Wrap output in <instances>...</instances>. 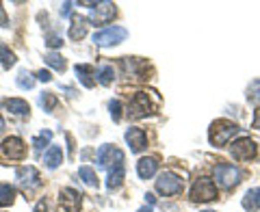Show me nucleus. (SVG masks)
Listing matches in <instances>:
<instances>
[{"label":"nucleus","mask_w":260,"mask_h":212,"mask_svg":"<svg viewBox=\"0 0 260 212\" xmlns=\"http://www.w3.org/2000/svg\"><path fill=\"white\" fill-rule=\"evenodd\" d=\"M80 201H83V195L74 189H63L59 193V203L65 212H78Z\"/></svg>","instance_id":"11"},{"label":"nucleus","mask_w":260,"mask_h":212,"mask_svg":"<svg viewBox=\"0 0 260 212\" xmlns=\"http://www.w3.org/2000/svg\"><path fill=\"white\" fill-rule=\"evenodd\" d=\"M46 63L50 65V67H54L56 72H65V59L61 54H56V52L46 54Z\"/></svg>","instance_id":"29"},{"label":"nucleus","mask_w":260,"mask_h":212,"mask_svg":"<svg viewBox=\"0 0 260 212\" xmlns=\"http://www.w3.org/2000/svg\"><path fill=\"white\" fill-rule=\"evenodd\" d=\"M15 199V189L9 184H0V208L3 206H11Z\"/></svg>","instance_id":"23"},{"label":"nucleus","mask_w":260,"mask_h":212,"mask_svg":"<svg viewBox=\"0 0 260 212\" xmlns=\"http://www.w3.org/2000/svg\"><path fill=\"white\" fill-rule=\"evenodd\" d=\"M124 178H126V169H124V165H119V167H115V169H109L107 189H109V191L119 189L121 182H124Z\"/></svg>","instance_id":"20"},{"label":"nucleus","mask_w":260,"mask_h":212,"mask_svg":"<svg viewBox=\"0 0 260 212\" xmlns=\"http://www.w3.org/2000/svg\"><path fill=\"white\" fill-rule=\"evenodd\" d=\"M204 212H215V210H204Z\"/></svg>","instance_id":"40"},{"label":"nucleus","mask_w":260,"mask_h":212,"mask_svg":"<svg viewBox=\"0 0 260 212\" xmlns=\"http://www.w3.org/2000/svg\"><path fill=\"white\" fill-rule=\"evenodd\" d=\"M213 178L217 182V186H221V189L230 191L234 189L239 182H241V169L234 167V165H228V162H223V165H217L215 171H213Z\"/></svg>","instance_id":"2"},{"label":"nucleus","mask_w":260,"mask_h":212,"mask_svg":"<svg viewBox=\"0 0 260 212\" xmlns=\"http://www.w3.org/2000/svg\"><path fill=\"white\" fill-rule=\"evenodd\" d=\"M243 208L245 212H258L260 210V189H249L243 197Z\"/></svg>","instance_id":"21"},{"label":"nucleus","mask_w":260,"mask_h":212,"mask_svg":"<svg viewBox=\"0 0 260 212\" xmlns=\"http://www.w3.org/2000/svg\"><path fill=\"white\" fill-rule=\"evenodd\" d=\"M46 44H48V48H61L63 46V39L59 35H48Z\"/></svg>","instance_id":"32"},{"label":"nucleus","mask_w":260,"mask_h":212,"mask_svg":"<svg viewBox=\"0 0 260 212\" xmlns=\"http://www.w3.org/2000/svg\"><path fill=\"white\" fill-rule=\"evenodd\" d=\"M109 111H111L113 121H119V119H121V102H119V100H113V102L109 104Z\"/></svg>","instance_id":"31"},{"label":"nucleus","mask_w":260,"mask_h":212,"mask_svg":"<svg viewBox=\"0 0 260 212\" xmlns=\"http://www.w3.org/2000/svg\"><path fill=\"white\" fill-rule=\"evenodd\" d=\"M113 78H115V69H113V65H102L100 69L95 72V80L104 87H109L113 83Z\"/></svg>","instance_id":"22"},{"label":"nucleus","mask_w":260,"mask_h":212,"mask_svg":"<svg viewBox=\"0 0 260 212\" xmlns=\"http://www.w3.org/2000/svg\"><path fill=\"white\" fill-rule=\"evenodd\" d=\"M95 160H98V167L102 169H115L119 165H124V152L113 148V145H102L95 154Z\"/></svg>","instance_id":"6"},{"label":"nucleus","mask_w":260,"mask_h":212,"mask_svg":"<svg viewBox=\"0 0 260 212\" xmlns=\"http://www.w3.org/2000/svg\"><path fill=\"white\" fill-rule=\"evenodd\" d=\"M78 178L83 180L87 186H95L98 189V175H95V171L91 167H80L78 169Z\"/></svg>","instance_id":"24"},{"label":"nucleus","mask_w":260,"mask_h":212,"mask_svg":"<svg viewBox=\"0 0 260 212\" xmlns=\"http://www.w3.org/2000/svg\"><path fill=\"white\" fill-rule=\"evenodd\" d=\"M137 212H152V208H150V206H145V208H139Z\"/></svg>","instance_id":"38"},{"label":"nucleus","mask_w":260,"mask_h":212,"mask_svg":"<svg viewBox=\"0 0 260 212\" xmlns=\"http://www.w3.org/2000/svg\"><path fill=\"white\" fill-rule=\"evenodd\" d=\"M35 212H52V210H50V203H48V199H42V201H39L37 206H35Z\"/></svg>","instance_id":"33"},{"label":"nucleus","mask_w":260,"mask_h":212,"mask_svg":"<svg viewBox=\"0 0 260 212\" xmlns=\"http://www.w3.org/2000/svg\"><path fill=\"white\" fill-rule=\"evenodd\" d=\"M50 138H52V132L50 130H44V132H39L35 138H32V145H35L37 152H42L46 145H50Z\"/></svg>","instance_id":"28"},{"label":"nucleus","mask_w":260,"mask_h":212,"mask_svg":"<svg viewBox=\"0 0 260 212\" xmlns=\"http://www.w3.org/2000/svg\"><path fill=\"white\" fill-rule=\"evenodd\" d=\"M247 97L251 102H254L256 106H260V80H254V83L249 85L247 89Z\"/></svg>","instance_id":"30"},{"label":"nucleus","mask_w":260,"mask_h":212,"mask_svg":"<svg viewBox=\"0 0 260 212\" xmlns=\"http://www.w3.org/2000/svg\"><path fill=\"white\" fill-rule=\"evenodd\" d=\"M191 199L193 201H213L217 199V186L210 178H200L195 180L193 189H191Z\"/></svg>","instance_id":"7"},{"label":"nucleus","mask_w":260,"mask_h":212,"mask_svg":"<svg viewBox=\"0 0 260 212\" xmlns=\"http://www.w3.org/2000/svg\"><path fill=\"white\" fill-rule=\"evenodd\" d=\"M128 37V30L124 26H109L102 28L93 35V44L100 48H109V46H117Z\"/></svg>","instance_id":"3"},{"label":"nucleus","mask_w":260,"mask_h":212,"mask_svg":"<svg viewBox=\"0 0 260 212\" xmlns=\"http://www.w3.org/2000/svg\"><path fill=\"white\" fill-rule=\"evenodd\" d=\"M39 106L46 111V113H52L54 111V106H56V95L50 93V91H46L39 95Z\"/></svg>","instance_id":"27"},{"label":"nucleus","mask_w":260,"mask_h":212,"mask_svg":"<svg viewBox=\"0 0 260 212\" xmlns=\"http://www.w3.org/2000/svg\"><path fill=\"white\" fill-rule=\"evenodd\" d=\"M44 162H46L48 169H56L63 162V150L59 148V145H50L48 152L44 154Z\"/></svg>","instance_id":"19"},{"label":"nucleus","mask_w":260,"mask_h":212,"mask_svg":"<svg viewBox=\"0 0 260 212\" xmlns=\"http://www.w3.org/2000/svg\"><path fill=\"white\" fill-rule=\"evenodd\" d=\"M3 130H5V119L0 117V132H3Z\"/></svg>","instance_id":"39"},{"label":"nucleus","mask_w":260,"mask_h":212,"mask_svg":"<svg viewBox=\"0 0 260 212\" xmlns=\"http://www.w3.org/2000/svg\"><path fill=\"white\" fill-rule=\"evenodd\" d=\"M72 7H74V3H63L61 5V18H68V15H70V11H72Z\"/></svg>","instance_id":"35"},{"label":"nucleus","mask_w":260,"mask_h":212,"mask_svg":"<svg viewBox=\"0 0 260 212\" xmlns=\"http://www.w3.org/2000/svg\"><path fill=\"white\" fill-rule=\"evenodd\" d=\"M0 63H3L5 69H11L13 65H15V54L5 44H0Z\"/></svg>","instance_id":"25"},{"label":"nucleus","mask_w":260,"mask_h":212,"mask_svg":"<svg viewBox=\"0 0 260 212\" xmlns=\"http://www.w3.org/2000/svg\"><path fill=\"white\" fill-rule=\"evenodd\" d=\"M239 126L234 121H228V119H217L213 121V126L208 130V138L215 148H223V145L230 143V138L234 134H239Z\"/></svg>","instance_id":"1"},{"label":"nucleus","mask_w":260,"mask_h":212,"mask_svg":"<svg viewBox=\"0 0 260 212\" xmlns=\"http://www.w3.org/2000/svg\"><path fill=\"white\" fill-rule=\"evenodd\" d=\"M126 143L130 145V150L133 152H141L145 148V143H148V136L141 128H128L126 130Z\"/></svg>","instance_id":"14"},{"label":"nucleus","mask_w":260,"mask_h":212,"mask_svg":"<svg viewBox=\"0 0 260 212\" xmlns=\"http://www.w3.org/2000/svg\"><path fill=\"white\" fill-rule=\"evenodd\" d=\"M145 201H148L150 206H152V203H154V195H150V193H148V195H145Z\"/></svg>","instance_id":"37"},{"label":"nucleus","mask_w":260,"mask_h":212,"mask_svg":"<svg viewBox=\"0 0 260 212\" xmlns=\"http://www.w3.org/2000/svg\"><path fill=\"white\" fill-rule=\"evenodd\" d=\"M119 65H121V69H124L126 76H137V78H143L141 74H143V69L148 67L145 61L135 59V56H124V59L119 61Z\"/></svg>","instance_id":"13"},{"label":"nucleus","mask_w":260,"mask_h":212,"mask_svg":"<svg viewBox=\"0 0 260 212\" xmlns=\"http://www.w3.org/2000/svg\"><path fill=\"white\" fill-rule=\"evenodd\" d=\"M3 109H7L13 115H28L30 113V106L28 102L18 100V97H9V100H3Z\"/></svg>","instance_id":"17"},{"label":"nucleus","mask_w":260,"mask_h":212,"mask_svg":"<svg viewBox=\"0 0 260 212\" xmlns=\"http://www.w3.org/2000/svg\"><path fill=\"white\" fill-rule=\"evenodd\" d=\"M113 15H115V5L113 3H98L95 9L91 11V15H89V20L93 24H107Z\"/></svg>","instance_id":"12"},{"label":"nucleus","mask_w":260,"mask_h":212,"mask_svg":"<svg viewBox=\"0 0 260 212\" xmlns=\"http://www.w3.org/2000/svg\"><path fill=\"white\" fill-rule=\"evenodd\" d=\"M152 113V104H150V95L148 93H137L133 97V102H130V111H128V115H133L135 119H139V117H148Z\"/></svg>","instance_id":"10"},{"label":"nucleus","mask_w":260,"mask_h":212,"mask_svg":"<svg viewBox=\"0 0 260 212\" xmlns=\"http://www.w3.org/2000/svg\"><path fill=\"white\" fill-rule=\"evenodd\" d=\"M182 189H184L182 178L178 173H174V171H165V173H160L158 180H156V191L160 195H165V197L182 193Z\"/></svg>","instance_id":"5"},{"label":"nucleus","mask_w":260,"mask_h":212,"mask_svg":"<svg viewBox=\"0 0 260 212\" xmlns=\"http://www.w3.org/2000/svg\"><path fill=\"white\" fill-rule=\"evenodd\" d=\"M15 83H18V87H20V89H26V91H28V89L35 87V76H32L30 72L22 69L20 74H18V78H15Z\"/></svg>","instance_id":"26"},{"label":"nucleus","mask_w":260,"mask_h":212,"mask_svg":"<svg viewBox=\"0 0 260 212\" xmlns=\"http://www.w3.org/2000/svg\"><path fill=\"white\" fill-rule=\"evenodd\" d=\"M158 169V160L150 156V158H141L139 162H137V173H139L141 180H148V178H152L154 173H156Z\"/></svg>","instance_id":"16"},{"label":"nucleus","mask_w":260,"mask_h":212,"mask_svg":"<svg viewBox=\"0 0 260 212\" xmlns=\"http://www.w3.org/2000/svg\"><path fill=\"white\" fill-rule=\"evenodd\" d=\"M15 180H18V186L24 193H32L37 189H42V178H39V171L35 167H20L15 171Z\"/></svg>","instance_id":"4"},{"label":"nucleus","mask_w":260,"mask_h":212,"mask_svg":"<svg viewBox=\"0 0 260 212\" xmlns=\"http://www.w3.org/2000/svg\"><path fill=\"white\" fill-rule=\"evenodd\" d=\"M0 26H9V18H7V13H5L3 3H0Z\"/></svg>","instance_id":"36"},{"label":"nucleus","mask_w":260,"mask_h":212,"mask_svg":"<svg viewBox=\"0 0 260 212\" xmlns=\"http://www.w3.org/2000/svg\"><path fill=\"white\" fill-rule=\"evenodd\" d=\"M87 20L76 15V18H72V26H70V39H74V42H80L85 35H87Z\"/></svg>","instance_id":"18"},{"label":"nucleus","mask_w":260,"mask_h":212,"mask_svg":"<svg viewBox=\"0 0 260 212\" xmlns=\"http://www.w3.org/2000/svg\"><path fill=\"white\" fill-rule=\"evenodd\" d=\"M74 72H76V78L83 83V87L91 89L95 85V69H93V65L80 63V65H76V67H74Z\"/></svg>","instance_id":"15"},{"label":"nucleus","mask_w":260,"mask_h":212,"mask_svg":"<svg viewBox=\"0 0 260 212\" xmlns=\"http://www.w3.org/2000/svg\"><path fill=\"white\" fill-rule=\"evenodd\" d=\"M230 152H232V158H237V160H251L256 156L258 148H256V143L251 141L249 136H243V138H239V141L232 143Z\"/></svg>","instance_id":"9"},{"label":"nucleus","mask_w":260,"mask_h":212,"mask_svg":"<svg viewBox=\"0 0 260 212\" xmlns=\"http://www.w3.org/2000/svg\"><path fill=\"white\" fill-rule=\"evenodd\" d=\"M37 78L42 80V83H50V80H52V76H50V72H48V69H39L37 72Z\"/></svg>","instance_id":"34"},{"label":"nucleus","mask_w":260,"mask_h":212,"mask_svg":"<svg viewBox=\"0 0 260 212\" xmlns=\"http://www.w3.org/2000/svg\"><path fill=\"white\" fill-rule=\"evenodd\" d=\"M0 152L11 160H22L24 156H26V145H24V141L20 136H9L0 143Z\"/></svg>","instance_id":"8"}]
</instances>
